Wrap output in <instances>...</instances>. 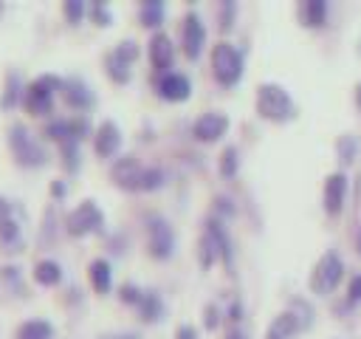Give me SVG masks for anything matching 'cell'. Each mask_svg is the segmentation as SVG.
<instances>
[{"label": "cell", "mask_w": 361, "mask_h": 339, "mask_svg": "<svg viewBox=\"0 0 361 339\" xmlns=\"http://www.w3.org/2000/svg\"><path fill=\"white\" fill-rule=\"evenodd\" d=\"M257 113L271 121H288V119H293L296 107L285 88H279L274 82H262L257 88Z\"/></svg>", "instance_id": "obj_1"}, {"label": "cell", "mask_w": 361, "mask_h": 339, "mask_svg": "<svg viewBox=\"0 0 361 339\" xmlns=\"http://www.w3.org/2000/svg\"><path fill=\"white\" fill-rule=\"evenodd\" d=\"M56 88H62V82L56 79V76H37L28 88H25V93H23V105H25V110L28 113H34V116H45V113H51V105H54V90Z\"/></svg>", "instance_id": "obj_2"}, {"label": "cell", "mask_w": 361, "mask_h": 339, "mask_svg": "<svg viewBox=\"0 0 361 339\" xmlns=\"http://www.w3.org/2000/svg\"><path fill=\"white\" fill-rule=\"evenodd\" d=\"M212 71L217 76V82L223 85H234L243 73V56L231 42H217L212 48Z\"/></svg>", "instance_id": "obj_3"}, {"label": "cell", "mask_w": 361, "mask_h": 339, "mask_svg": "<svg viewBox=\"0 0 361 339\" xmlns=\"http://www.w3.org/2000/svg\"><path fill=\"white\" fill-rule=\"evenodd\" d=\"M341 271H344L341 268V257L336 251H324L322 260L316 263L313 274H310V288L316 294H330L336 288V282L341 280Z\"/></svg>", "instance_id": "obj_4"}, {"label": "cell", "mask_w": 361, "mask_h": 339, "mask_svg": "<svg viewBox=\"0 0 361 339\" xmlns=\"http://www.w3.org/2000/svg\"><path fill=\"white\" fill-rule=\"evenodd\" d=\"M8 133H11V136H8L11 150H14V155H17V161H20V164H25V167H37V164H42V161H45L42 147L31 138V133H28L23 124H14Z\"/></svg>", "instance_id": "obj_5"}, {"label": "cell", "mask_w": 361, "mask_h": 339, "mask_svg": "<svg viewBox=\"0 0 361 339\" xmlns=\"http://www.w3.org/2000/svg\"><path fill=\"white\" fill-rule=\"evenodd\" d=\"M102 223H104V218H102V212H99V206H96L93 201H82V203L68 215V220H65V226H68V232H71L73 237L87 234V232H99Z\"/></svg>", "instance_id": "obj_6"}, {"label": "cell", "mask_w": 361, "mask_h": 339, "mask_svg": "<svg viewBox=\"0 0 361 339\" xmlns=\"http://www.w3.org/2000/svg\"><path fill=\"white\" fill-rule=\"evenodd\" d=\"M147 234H149V254L152 257H169L172 254V229L164 218H149V226H147Z\"/></svg>", "instance_id": "obj_7"}, {"label": "cell", "mask_w": 361, "mask_h": 339, "mask_svg": "<svg viewBox=\"0 0 361 339\" xmlns=\"http://www.w3.org/2000/svg\"><path fill=\"white\" fill-rule=\"evenodd\" d=\"M144 170L133 155H121L116 164H113V181L124 189H141V181H144Z\"/></svg>", "instance_id": "obj_8"}, {"label": "cell", "mask_w": 361, "mask_h": 339, "mask_svg": "<svg viewBox=\"0 0 361 339\" xmlns=\"http://www.w3.org/2000/svg\"><path fill=\"white\" fill-rule=\"evenodd\" d=\"M203 40H206V28H203L200 17L195 11H189L183 17V54L189 59H195L203 51Z\"/></svg>", "instance_id": "obj_9"}, {"label": "cell", "mask_w": 361, "mask_h": 339, "mask_svg": "<svg viewBox=\"0 0 361 339\" xmlns=\"http://www.w3.org/2000/svg\"><path fill=\"white\" fill-rule=\"evenodd\" d=\"M226 127H228V119L223 116V113H203L197 121H195V127H192V133H195V138H200V141H214V138H220L223 133H226Z\"/></svg>", "instance_id": "obj_10"}, {"label": "cell", "mask_w": 361, "mask_h": 339, "mask_svg": "<svg viewBox=\"0 0 361 339\" xmlns=\"http://www.w3.org/2000/svg\"><path fill=\"white\" fill-rule=\"evenodd\" d=\"M189 90H192V85H189V79H186L183 73L166 71V73L158 79V93H161L164 99H169V102H183V99L189 96Z\"/></svg>", "instance_id": "obj_11"}, {"label": "cell", "mask_w": 361, "mask_h": 339, "mask_svg": "<svg viewBox=\"0 0 361 339\" xmlns=\"http://www.w3.org/2000/svg\"><path fill=\"white\" fill-rule=\"evenodd\" d=\"M149 62L161 73H166V68L172 65V40L164 31L152 34V40H149Z\"/></svg>", "instance_id": "obj_12"}, {"label": "cell", "mask_w": 361, "mask_h": 339, "mask_svg": "<svg viewBox=\"0 0 361 339\" xmlns=\"http://www.w3.org/2000/svg\"><path fill=\"white\" fill-rule=\"evenodd\" d=\"M344 189H347V178H344L341 172L327 175V181H324V209H327L330 215H338V212H341Z\"/></svg>", "instance_id": "obj_13"}, {"label": "cell", "mask_w": 361, "mask_h": 339, "mask_svg": "<svg viewBox=\"0 0 361 339\" xmlns=\"http://www.w3.org/2000/svg\"><path fill=\"white\" fill-rule=\"evenodd\" d=\"M96 153L99 155H113L116 150H118V144H121V133H118V127L113 124V121H102L99 124V130H96Z\"/></svg>", "instance_id": "obj_14"}, {"label": "cell", "mask_w": 361, "mask_h": 339, "mask_svg": "<svg viewBox=\"0 0 361 339\" xmlns=\"http://www.w3.org/2000/svg\"><path fill=\"white\" fill-rule=\"evenodd\" d=\"M299 316L296 314H290V311H282V314H276L274 316V322L268 325V331H265V339H290L296 331H299Z\"/></svg>", "instance_id": "obj_15"}, {"label": "cell", "mask_w": 361, "mask_h": 339, "mask_svg": "<svg viewBox=\"0 0 361 339\" xmlns=\"http://www.w3.org/2000/svg\"><path fill=\"white\" fill-rule=\"evenodd\" d=\"M62 93H65V102H68L71 107H79V110L93 102L90 90H87V85H85L82 79H68V82H62Z\"/></svg>", "instance_id": "obj_16"}, {"label": "cell", "mask_w": 361, "mask_h": 339, "mask_svg": "<svg viewBox=\"0 0 361 339\" xmlns=\"http://www.w3.org/2000/svg\"><path fill=\"white\" fill-rule=\"evenodd\" d=\"M51 336H54V328L45 319H28L17 328V339H51Z\"/></svg>", "instance_id": "obj_17"}, {"label": "cell", "mask_w": 361, "mask_h": 339, "mask_svg": "<svg viewBox=\"0 0 361 339\" xmlns=\"http://www.w3.org/2000/svg\"><path fill=\"white\" fill-rule=\"evenodd\" d=\"M34 280H37L39 285H56V282L62 280L59 263H54V260H39V263L34 266Z\"/></svg>", "instance_id": "obj_18"}, {"label": "cell", "mask_w": 361, "mask_h": 339, "mask_svg": "<svg viewBox=\"0 0 361 339\" xmlns=\"http://www.w3.org/2000/svg\"><path fill=\"white\" fill-rule=\"evenodd\" d=\"M90 282L99 294L110 291V266H107V260H93L90 263Z\"/></svg>", "instance_id": "obj_19"}, {"label": "cell", "mask_w": 361, "mask_h": 339, "mask_svg": "<svg viewBox=\"0 0 361 339\" xmlns=\"http://www.w3.org/2000/svg\"><path fill=\"white\" fill-rule=\"evenodd\" d=\"M107 73H110L116 82H127V79H130V62L113 51V54H107Z\"/></svg>", "instance_id": "obj_20"}, {"label": "cell", "mask_w": 361, "mask_h": 339, "mask_svg": "<svg viewBox=\"0 0 361 339\" xmlns=\"http://www.w3.org/2000/svg\"><path fill=\"white\" fill-rule=\"evenodd\" d=\"M324 11H327L324 0H307L305 3V23L307 25H322L324 23Z\"/></svg>", "instance_id": "obj_21"}, {"label": "cell", "mask_w": 361, "mask_h": 339, "mask_svg": "<svg viewBox=\"0 0 361 339\" xmlns=\"http://www.w3.org/2000/svg\"><path fill=\"white\" fill-rule=\"evenodd\" d=\"M138 305H141V316H144L147 322L161 319V299H158V294H144Z\"/></svg>", "instance_id": "obj_22"}, {"label": "cell", "mask_w": 361, "mask_h": 339, "mask_svg": "<svg viewBox=\"0 0 361 339\" xmlns=\"http://www.w3.org/2000/svg\"><path fill=\"white\" fill-rule=\"evenodd\" d=\"M161 17H164V6H161L158 0H147V3L141 6V23H144V25H158Z\"/></svg>", "instance_id": "obj_23"}, {"label": "cell", "mask_w": 361, "mask_h": 339, "mask_svg": "<svg viewBox=\"0 0 361 339\" xmlns=\"http://www.w3.org/2000/svg\"><path fill=\"white\" fill-rule=\"evenodd\" d=\"M220 172L223 175H234L237 172V150L234 147H226L223 155H220Z\"/></svg>", "instance_id": "obj_24"}, {"label": "cell", "mask_w": 361, "mask_h": 339, "mask_svg": "<svg viewBox=\"0 0 361 339\" xmlns=\"http://www.w3.org/2000/svg\"><path fill=\"white\" fill-rule=\"evenodd\" d=\"M161 181H164V172H161L158 167H147V170H144L141 189H155V186H161Z\"/></svg>", "instance_id": "obj_25"}, {"label": "cell", "mask_w": 361, "mask_h": 339, "mask_svg": "<svg viewBox=\"0 0 361 339\" xmlns=\"http://www.w3.org/2000/svg\"><path fill=\"white\" fill-rule=\"evenodd\" d=\"M17 76L14 73H8V85H6V93H3V99H0V105L3 107H14V99H17Z\"/></svg>", "instance_id": "obj_26"}, {"label": "cell", "mask_w": 361, "mask_h": 339, "mask_svg": "<svg viewBox=\"0 0 361 339\" xmlns=\"http://www.w3.org/2000/svg\"><path fill=\"white\" fill-rule=\"evenodd\" d=\"M17 234H20L17 223H14L11 218H3V220H0V240H3V243H11Z\"/></svg>", "instance_id": "obj_27"}, {"label": "cell", "mask_w": 361, "mask_h": 339, "mask_svg": "<svg viewBox=\"0 0 361 339\" xmlns=\"http://www.w3.org/2000/svg\"><path fill=\"white\" fill-rule=\"evenodd\" d=\"M82 11H85V6H82V0H68V3H65V17H68L71 23H79V17H82Z\"/></svg>", "instance_id": "obj_28"}, {"label": "cell", "mask_w": 361, "mask_h": 339, "mask_svg": "<svg viewBox=\"0 0 361 339\" xmlns=\"http://www.w3.org/2000/svg\"><path fill=\"white\" fill-rule=\"evenodd\" d=\"M141 297H144V294H138L135 285H124V288H121V299H124V302H141Z\"/></svg>", "instance_id": "obj_29"}, {"label": "cell", "mask_w": 361, "mask_h": 339, "mask_svg": "<svg viewBox=\"0 0 361 339\" xmlns=\"http://www.w3.org/2000/svg\"><path fill=\"white\" fill-rule=\"evenodd\" d=\"M93 17H96V23H99V25H107V23H110V14H107V8H104L102 3H96V6H93Z\"/></svg>", "instance_id": "obj_30"}, {"label": "cell", "mask_w": 361, "mask_h": 339, "mask_svg": "<svg viewBox=\"0 0 361 339\" xmlns=\"http://www.w3.org/2000/svg\"><path fill=\"white\" fill-rule=\"evenodd\" d=\"M350 299H361V274L350 280Z\"/></svg>", "instance_id": "obj_31"}, {"label": "cell", "mask_w": 361, "mask_h": 339, "mask_svg": "<svg viewBox=\"0 0 361 339\" xmlns=\"http://www.w3.org/2000/svg\"><path fill=\"white\" fill-rule=\"evenodd\" d=\"M175 339H197V333H195V328H192V325H180V328H178V333H175Z\"/></svg>", "instance_id": "obj_32"}, {"label": "cell", "mask_w": 361, "mask_h": 339, "mask_svg": "<svg viewBox=\"0 0 361 339\" xmlns=\"http://www.w3.org/2000/svg\"><path fill=\"white\" fill-rule=\"evenodd\" d=\"M350 153H355V144H350L347 138H341V161H350Z\"/></svg>", "instance_id": "obj_33"}, {"label": "cell", "mask_w": 361, "mask_h": 339, "mask_svg": "<svg viewBox=\"0 0 361 339\" xmlns=\"http://www.w3.org/2000/svg\"><path fill=\"white\" fill-rule=\"evenodd\" d=\"M214 325H217V308L209 305V308H206V328H214Z\"/></svg>", "instance_id": "obj_34"}, {"label": "cell", "mask_w": 361, "mask_h": 339, "mask_svg": "<svg viewBox=\"0 0 361 339\" xmlns=\"http://www.w3.org/2000/svg\"><path fill=\"white\" fill-rule=\"evenodd\" d=\"M51 192H54V195H65V184H62V181H54V184H51Z\"/></svg>", "instance_id": "obj_35"}, {"label": "cell", "mask_w": 361, "mask_h": 339, "mask_svg": "<svg viewBox=\"0 0 361 339\" xmlns=\"http://www.w3.org/2000/svg\"><path fill=\"white\" fill-rule=\"evenodd\" d=\"M8 209H11V206H8V203L0 198V220H3V218H8Z\"/></svg>", "instance_id": "obj_36"}, {"label": "cell", "mask_w": 361, "mask_h": 339, "mask_svg": "<svg viewBox=\"0 0 361 339\" xmlns=\"http://www.w3.org/2000/svg\"><path fill=\"white\" fill-rule=\"evenodd\" d=\"M226 339H245V336H243L240 331H228V333H226Z\"/></svg>", "instance_id": "obj_37"}, {"label": "cell", "mask_w": 361, "mask_h": 339, "mask_svg": "<svg viewBox=\"0 0 361 339\" xmlns=\"http://www.w3.org/2000/svg\"><path fill=\"white\" fill-rule=\"evenodd\" d=\"M355 99H358V105H361V85L355 88Z\"/></svg>", "instance_id": "obj_38"}, {"label": "cell", "mask_w": 361, "mask_h": 339, "mask_svg": "<svg viewBox=\"0 0 361 339\" xmlns=\"http://www.w3.org/2000/svg\"><path fill=\"white\" fill-rule=\"evenodd\" d=\"M358 249H361V234H358Z\"/></svg>", "instance_id": "obj_39"}, {"label": "cell", "mask_w": 361, "mask_h": 339, "mask_svg": "<svg viewBox=\"0 0 361 339\" xmlns=\"http://www.w3.org/2000/svg\"><path fill=\"white\" fill-rule=\"evenodd\" d=\"M0 11H3V6H0Z\"/></svg>", "instance_id": "obj_40"}]
</instances>
